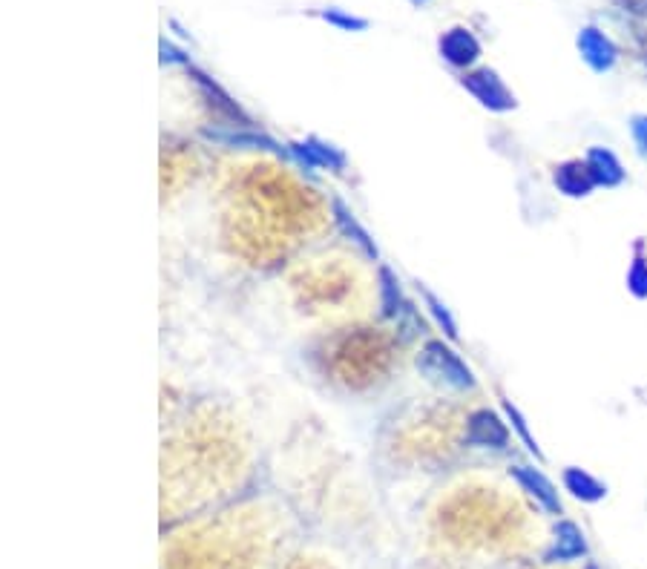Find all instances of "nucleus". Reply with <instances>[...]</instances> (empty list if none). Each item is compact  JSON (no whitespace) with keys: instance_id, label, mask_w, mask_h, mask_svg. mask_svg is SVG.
<instances>
[{"instance_id":"1","label":"nucleus","mask_w":647,"mask_h":569,"mask_svg":"<svg viewBox=\"0 0 647 569\" xmlns=\"http://www.w3.org/2000/svg\"><path fill=\"white\" fill-rule=\"evenodd\" d=\"M417 371L440 388H452V391H472L478 386L475 371L466 365L461 354L455 348H449L443 340H426L420 345L415 357Z\"/></svg>"},{"instance_id":"2","label":"nucleus","mask_w":647,"mask_h":569,"mask_svg":"<svg viewBox=\"0 0 647 569\" xmlns=\"http://www.w3.org/2000/svg\"><path fill=\"white\" fill-rule=\"evenodd\" d=\"M461 87L469 92L484 110H489V113H512V110L518 107L515 92L509 90L507 81H504L495 69L481 67L463 72Z\"/></svg>"},{"instance_id":"3","label":"nucleus","mask_w":647,"mask_h":569,"mask_svg":"<svg viewBox=\"0 0 647 569\" xmlns=\"http://www.w3.org/2000/svg\"><path fill=\"white\" fill-rule=\"evenodd\" d=\"M328 213H331V225L334 230L351 242L363 259H369L374 265H380V248H377V242H374V236L369 233V228L357 219V213L351 210V207L340 199V196H331V202H328Z\"/></svg>"},{"instance_id":"4","label":"nucleus","mask_w":647,"mask_h":569,"mask_svg":"<svg viewBox=\"0 0 647 569\" xmlns=\"http://www.w3.org/2000/svg\"><path fill=\"white\" fill-rule=\"evenodd\" d=\"M466 443L475 449L504 452L509 446V423L492 409H475L466 417Z\"/></svg>"},{"instance_id":"5","label":"nucleus","mask_w":647,"mask_h":569,"mask_svg":"<svg viewBox=\"0 0 647 569\" xmlns=\"http://www.w3.org/2000/svg\"><path fill=\"white\" fill-rule=\"evenodd\" d=\"M288 153L300 161L302 167H308V170H331V173H340V170H346L348 164V156L337 144L323 141V138L317 136L291 141V144H288Z\"/></svg>"},{"instance_id":"6","label":"nucleus","mask_w":647,"mask_h":569,"mask_svg":"<svg viewBox=\"0 0 647 569\" xmlns=\"http://www.w3.org/2000/svg\"><path fill=\"white\" fill-rule=\"evenodd\" d=\"M576 46L581 61L593 69V72H599V75L610 72V69L616 67V61H619V49H616V44H613L601 29H596V26H584V29L578 32Z\"/></svg>"},{"instance_id":"7","label":"nucleus","mask_w":647,"mask_h":569,"mask_svg":"<svg viewBox=\"0 0 647 569\" xmlns=\"http://www.w3.org/2000/svg\"><path fill=\"white\" fill-rule=\"evenodd\" d=\"M440 58L455 69H469L478 58H481V41L472 35V29L466 26H452L440 35L438 41Z\"/></svg>"},{"instance_id":"8","label":"nucleus","mask_w":647,"mask_h":569,"mask_svg":"<svg viewBox=\"0 0 647 569\" xmlns=\"http://www.w3.org/2000/svg\"><path fill=\"white\" fill-rule=\"evenodd\" d=\"M377 308H380V317L394 319L400 322L403 317H415L409 299L403 294V285L386 262L377 265Z\"/></svg>"},{"instance_id":"9","label":"nucleus","mask_w":647,"mask_h":569,"mask_svg":"<svg viewBox=\"0 0 647 569\" xmlns=\"http://www.w3.org/2000/svg\"><path fill=\"white\" fill-rule=\"evenodd\" d=\"M509 478L515 480V483L530 495L532 501L538 503L541 509H547L550 515H561V512H564L555 483L547 478L541 469H535V466H512V469H509Z\"/></svg>"},{"instance_id":"10","label":"nucleus","mask_w":647,"mask_h":569,"mask_svg":"<svg viewBox=\"0 0 647 569\" xmlns=\"http://www.w3.org/2000/svg\"><path fill=\"white\" fill-rule=\"evenodd\" d=\"M587 555V538L581 526L561 518L553 529V544L544 552V564H570Z\"/></svg>"},{"instance_id":"11","label":"nucleus","mask_w":647,"mask_h":569,"mask_svg":"<svg viewBox=\"0 0 647 569\" xmlns=\"http://www.w3.org/2000/svg\"><path fill=\"white\" fill-rule=\"evenodd\" d=\"M553 182L558 187V193H564L567 199H584V196H590L599 187L584 159L561 161L555 167Z\"/></svg>"},{"instance_id":"12","label":"nucleus","mask_w":647,"mask_h":569,"mask_svg":"<svg viewBox=\"0 0 647 569\" xmlns=\"http://www.w3.org/2000/svg\"><path fill=\"white\" fill-rule=\"evenodd\" d=\"M584 161H587V167H590V173H593L599 187H619L627 179V170L622 167L619 156L613 150H607V147H590L584 153Z\"/></svg>"},{"instance_id":"13","label":"nucleus","mask_w":647,"mask_h":569,"mask_svg":"<svg viewBox=\"0 0 647 569\" xmlns=\"http://www.w3.org/2000/svg\"><path fill=\"white\" fill-rule=\"evenodd\" d=\"M561 483L581 503H599L607 498V483H601L596 475H590L587 469H578V466H567L561 472Z\"/></svg>"},{"instance_id":"14","label":"nucleus","mask_w":647,"mask_h":569,"mask_svg":"<svg viewBox=\"0 0 647 569\" xmlns=\"http://www.w3.org/2000/svg\"><path fill=\"white\" fill-rule=\"evenodd\" d=\"M417 291H420V299H423V305H426L429 317L435 319V325L440 328V334H443L449 342H458L461 331H458V319H455V314H452V308H449L438 294H432L426 285H417Z\"/></svg>"},{"instance_id":"15","label":"nucleus","mask_w":647,"mask_h":569,"mask_svg":"<svg viewBox=\"0 0 647 569\" xmlns=\"http://www.w3.org/2000/svg\"><path fill=\"white\" fill-rule=\"evenodd\" d=\"M501 409H504V414H507L509 429L518 434V440L524 443V449H527L530 455L538 457V460H544V455H541V446H538V440L532 437L530 426H527V417L518 411V406H515V403H509V400H501Z\"/></svg>"},{"instance_id":"16","label":"nucleus","mask_w":647,"mask_h":569,"mask_svg":"<svg viewBox=\"0 0 647 569\" xmlns=\"http://www.w3.org/2000/svg\"><path fill=\"white\" fill-rule=\"evenodd\" d=\"M208 136L213 138V141H222V144H228V147H251V150H274V153H282V147H279L274 138L262 136V133H254V130H248V133H213V130H208Z\"/></svg>"},{"instance_id":"17","label":"nucleus","mask_w":647,"mask_h":569,"mask_svg":"<svg viewBox=\"0 0 647 569\" xmlns=\"http://www.w3.org/2000/svg\"><path fill=\"white\" fill-rule=\"evenodd\" d=\"M624 285L636 299H647V259L642 256V251H636V256H633L627 276H624Z\"/></svg>"},{"instance_id":"18","label":"nucleus","mask_w":647,"mask_h":569,"mask_svg":"<svg viewBox=\"0 0 647 569\" xmlns=\"http://www.w3.org/2000/svg\"><path fill=\"white\" fill-rule=\"evenodd\" d=\"M320 18H323L328 26L340 29V32H363V29H369V21H366V18L348 15V12L337 9V6H328V9H323V12H320Z\"/></svg>"},{"instance_id":"19","label":"nucleus","mask_w":647,"mask_h":569,"mask_svg":"<svg viewBox=\"0 0 647 569\" xmlns=\"http://www.w3.org/2000/svg\"><path fill=\"white\" fill-rule=\"evenodd\" d=\"M627 133L633 138V147L639 159H647V113H633L627 118Z\"/></svg>"},{"instance_id":"20","label":"nucleus","mask_w":647,"mask_h":569,"mask_svg":"<svg viewBox=\"0 0 647 569\" xmlns=\"http://www.w3.org/2000/svg\"><path fill=\"white\" fill-rule=\"evenodd\" d=\"M409 3H415V6H423V3H429V0H409Z\"/></svg>"},{"instance_id":"21","label":"nucleus","mask_w":647,"mask_h":569,"mask_svg":"<svg viewBox=\"0 0 647 569\" xmlns=\"http://www.w3.org/2000/svg\"><path fill=\"white\" fill-rule=\"evenodd\" d=\"M584 569H599V567H596V564H587V567H584Z\"/></svg>"}]
</instances>
